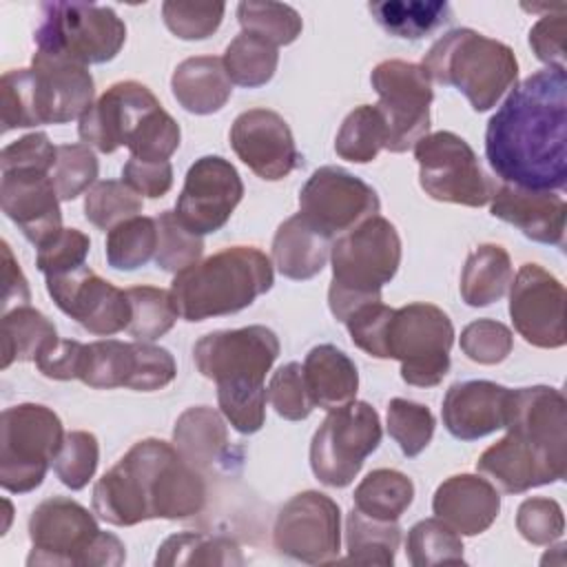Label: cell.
<instances>
[{"label": "cell", "mask_w": 567, "mask_h": 567, "mask_svg": "<svg viewBox=\"0 0 567 567\" xmlns=\"http://www.w3.org/2000/svg\"><path fill=\"white\" fill-rule=\"evenodd\" d=\"M399 545L401 527L396 525V520H377L352 507L346 518L348 563L390 567L394 563Z\"/></svg>", "instance_id": "e575fe53"}, {"label": "cell", "mask_w": 567, "mask_h": 567, "mask_svg": "<svg viewBox=\"0 0 567 567\" xmlns=\"http://www.w3.org/2000/svg\"><path fill=\"white\" fill-rule=\"evenodd\" d=\"M275 284L272 261L255 246L224 248L177 272L171 297L186 321H204L248 308Z\"/></svg>", "instance_id": "3957f363"}, {"label": "cell", "mask_w": 567, "mask_h": 567, "mask_svg": "<svg viewBox=\"0 0 567 567\" xmlns=\"http://www.w3.org/2000/svg\"><path fill=\"white\" fill-rule=\"evenodd\" d=\"M434 514L463 536H476L492 527L501 512L498 489L478 474L445 478L432 498Z\"/></svg>", "instance_id": "4316f807"}, {"label": "cell", "mask_w": 567, "mask_h": 567, "mask_svg": "<svg viewBox=\"0 0 567 567\" xmlns=\"http://www.w3.org/2000/svg\"><path fill=\"white\" fill-rule=\"evenodd\" d=\"M204 505V476L162 439L137 441L93 487V512L115 527L179 520L199 514Z\"/></svg>", "instance_id": "7a4b0ae2"}, {"label": "cell", "mask_w": 567, "mask_h": 567, "mask_svg": "<svg viewBox=\"0 0 567 567\" xmlns=\"http://www.w3.org/2000/svg\"><path fill=\"white\" fill-rule=\"evenodd\" d=\"M64 439L60 416L40 403L11 405L0 416V485L27 494L42 485Z\"/></svg>", "instance_id": "9c48e42d"}, {"label": "cell", "mask_w": 567, "mask_h": 567, "mask_svg": "<svg viewBox=\"0 0 567 567\" xmlns=\"http://www.w3.org/2000/svg\"><path fill=\"white\" fill-rule=\"evenodd\" d=\"M516 529L532 545H551L565 532L563 507L545 496L525 498L516 509Z\"/></svg>", "instance_id": "db71d44e"}, {"label": "cell", "mask_w": 567, "mask_h": 567, "mask_svg": "<svg viewBox=\"0 0 567 567\" xmlns=\"http://www.w3.org/2000/svg\"><path fill=\"white\" fill-rule=\"evenodd\" d=\"M100 171L97 157L86 144H62L58 146L55 162L51 166V182L60 202H71L95 182Z\"/></svg>", "instance_id": "681fc988"}, {"label": "cell", "mask_w": 567, "mask_h": 567, "mask_svg": "<svg viewBox=\"0 0 567 567\" xmlns=\"http://www.w3.org/2000/svg\"><path fill=\"white\" fill-rule=\"evenodd\" d=\"M2 131L80 120L93 104L95 84L86 66L33 53L29 69L7 71L0 80Z\"/></svg>", "instance_id": "277c9868"}, {"label": "cell", "mask_w": 567, "mask_h": 567, "mask_svg": "<svg viewBox=\"0 0 567 567\" xmlns=\"http://www.w3.org/2000/svg\"><path fill=\"white\" fill-rule=\"evenodd\" d=\"M505 427L509 434L567 461V401L560 390L549 385L512 390Z\"/></svg>", "instance_id": "603a6c76"}, {"label": "cell", "mask_w": 567, "mask_h": 567, "mask_svg": "<svg viewBox=\"0 0 567 567\" xmlns=\"http://www.w3.org/2000/svg\"><path fill=\"white\" fill-rule=\"evenodd\" d=\"M47 292L55 306L97 337H111L131 323L126 290L115 288L89 266L47 277Z\"/></svg>", "instance_id": "ac0fdd59"}, {"label": "cell", "mask_w": 567, "mask_h": 567, "mask_svg": "<svg viewBox=\"0 0 567 567\" xmlns=\"http://www.w3.org/2000/svg\"><path fill=\"white\" fill-rule=\"evenodd\" d=\"M419 184L436 202L485 206L496 193V182L483 171L474 148L452 131L427 133L414 144Z\"/></svg>", "instance_id": "4fadbf2b"}, {"label": "cell", "mask_w": 567, "mask_h": 567, "mask_svg": "<svg viewBox=\"0 0 567 567\" xmlns=\"http://www.w3.org/2000/svg\"><path fill=\"white\" fill-rule=\"evenodd\" d=\"M157 567L175 565H244L239 545L221 534L179 532L168 536L155 556Z\"/></svg>", "instance_id": "d590c367"}, {"label": "cell", "mask_w": 567, "mask_h": 567, "mask_svg": "<svg viewBox=\"0 0 567 567\" xmlns=\"http://www.w3.org/2000/svg\"><path fill=\"white\" fill-rule=\"evenodd\" d=\"M142 208V195L117 179L95 182L84 197V217L100 230H111L117 224L137 217Z\"/></svg>", "instance_id": "bcb514c9"}, {"label": "cell", "mask_w": 567, "mask_h": 567, "mask_svg": "<svg viewBox=\"0 0 567 567\" xmlns=\"http://www.w3.org/2000/svg\"><path fill=\"white\" fill-rule=\"evenodd\" d=\"M275 549L292 560L321 565L339 560L341 509L321 492L295 494L277 512L272 527Z\"/></svg>", "instance_id": "9a60e30c"}, {"label": "cell", "mask_w": 567, "mask_h": 567, "mask_svg": "<svg viewBox=\"0 0 567 567\" xmlns=\"http://www.w3.org/2000/svg\"><path fill=\"white\" fill-rule=\"evenodd\" d=\"M370 84L379 95L374 106L385 122V148L390 153L414 148L430 131V104L434 100L425 69L405 60H383L372 69Z\"/></svg>", "instance_id": "5bb4252c"}, {"label": "cell", "mask_w": 567, "mask_h": 567, "mask_svg": "<svg viewBox=\"0 0 567 567\" xmlns=\"http://www.w3.org/2000/svg\"><path fill=\"white\" fill-rule=\"evenodd\" d=\"M241 197L237 168L219 155H204L188 168L175 213L193 233L208 235L226 226Z\"/></svg>", "instance_id": "d6986e66"}, {"label": "cell", "mask_w": 567, "mask_h": 567, "mask_svg": "<svg viewBox=\"0 0 567 567\" xmlns=\"http://www.w3.org/2000/svg\"><path fill=\"white\" fill-rule=\"evenodd\" d=\"M509 388L494 381H463L443 396V425L458 441H476L505 427Z\"/></svg>", "instance_id": "484cf974"}, {"label": "cell", "mask_w": 567, "mask_h": 567, "mask_svg": "<svg viewBox=\"0 0 567 567\" xmlns=\"http://www.w3.org/2000/svg\"><path fill=\"white\" fill-rule=\"evenodd\" d=\"M157 250V226L153 217H131L106 235V261L115 270H135L148 264Z\"/></svg>", "instance_id": "b9f144b4"}, {"label": "cell", "mask_w": 567, "mask_h": 567, "mask_svg": "<svg viewBox=\"0 0 567 567\" xmlns=\"http://www.w3.org/2000/svg\"><path fill=\"white\" fill-rule=\"evenodd\" d=\"M162 104L142 82H115L80 117L78 135L95 151L113 153L120 146H128L140 126Z\"/></svg>", "instance_id": "ffe728a7"}, {"label": "cell", "mask_w": 567, "mask_h": 567, "mask_svg": "<svg viewBox=\"0 0 567 567\" xmlns=\"http://www.w3.org/2000/svg\"><path fill=\"white\" fill-rule=\"evenodd\" d=\"M135 354H137V363H135L133 379L128 383L131 390L153 392L168 385L175 379L177 365L173 354L166 348L153 346L148 341H135Z\"/></svg>", "instance_id": "91938a15"}, {"label": "cell", "mask_w": 567, "mask_h": 567, "mask_svg": "<svg viewBox=\"0 0 567 567\" xmlns=\"http://www.w3.org/2000/svg\"><path fill=\"white\" fill-rule=\"evenodd\" d=\"M0 206L35 246H42L62 230L60 197L49 173L4 171L0 182Z\"/></svg>", "instance_id": "7402d4cb"}, {"label": "cell", "mask_w": 567, "mask_h": 567, "mask_svg": "<svg viewBox=\"0 0 567 567\" xmlns=\"http://www.w3.org/2000/svg\"><path fill=\"white\" fill-rule=\"evenodd\" d=\"M381 421L365 401L328 410L310 443V467L319 483L346 487L381 443Z\"/></svg>", "instance_id": "7c38bea8"}, {"label": "cell", "mask_w": 567, "mask_h": 567, "mask_svg": "<svg viewBox=\"0 0 567 567\" xmlns=\"http://www.w3.org/2000/svg\"><path fill=\"white\" fill-rule=\"evenodd\" d=\"M38 51L82 66L113 60L126 42L122 18L102 4L42 2L33 33Z\"/></svg>", "instance_id": "ba28073f"}, {"label": "cell", "mask_w": 567, "mask_h": 567, "mask_svg": "<svg viewBox=\"0 0 567 567\" xmlns=\"http://www.w3.org/2000/svg\"><path fill=\"white\" fill-rule=\"evenodd\" d=\"M235 155L261 179L277 182L290 175L301 155L288 122L270 109H248L230 126Z\"/></svg>", "instance_id": "44dd1931"}, {"label": "cell", "mask_w": 567, "mask_h": 567, "mask_svg": "<svg viewBox=\"0 0 567 567\" xmlns=\"http://www.w3.org/2000/svg\"><path fill=\"white\" fill-rule=\"evenodd\" d=\"M509 317L516 332L532 346L563 348L565 286L538 264H523L509 286Z\"/></svg>", "instance_id": "e0dca14e"}, {"label": "cell", "mask_w": 567, "mask_h": 567, "mask_svg": "<svg viewBox=\"0 0 567 567\" xmlns=\"http://www.w3.org/2000/svg\"><path fill=\"white\" fill-rule=\"evenodd\" d=\"M485 157L505 184L567 186V75L543 69L514 84L485 128Z\"/></svg>", "instance_id": "6da1fadb"}, {"label": "cell", "mask_w": 567, "mask_h": 567, "mask_svg": "<svg viewBox=\"0 0 567 567\" xmlns=\"http://www.w3.org/2000/svg\"><path fill=\"white\" fill-rule=\"evenodd\" d=\"M84 346L73 339H58L47 352L35 361L38 370L55 381H71L80 377V365L84 357Z\"/></svg>", "instance_id": "be15d7a7"}, {"label": "cell", "mask_w": 567, "mask_h": 567, "mask_svg": "<svg viewBox=\"0 0 567 567\" xmlns=\"http://www.w3.org/2000/svg\"><path fill=\"white\" fill-rule=\"evenodd\" d=\"M31 554L27 565H93L117 567L126 560L124 543L102 532L93 514L78 501L53 496L42 501L29 518Z\"/></svg>", "instance_id": "52a82bcc"}, {"label": "cell", "mask_w": 567, "mask_h": 567, "mask_svg": "<svg viewBox=\"0 0 567 567\" xmlns=\"http://www.w3.org/2000/svg\"><path fill=\"white\" fill-rule=\"evenodd\" d=\"M489 213L518 228L527 239L549 246H565L567 204L554 190H532L512 184L496 188Z\"/></svg>", "instance_id": "d4e9b609"}, {"label": "cell", "mask_w": 567, "mask_h": 567, "mask_svg": "<svg viewBox=\"0 0 567 567\" xmlns=\"http://www.w3.org/2000/svg\"><path fill=\"white\" fill-rule=\"evenodd\" d=\"M137 354L135 343H124L117 339H102L84 346V357L80 365V381L89 388L111 390L128 388L135 372Z\"/></svg>", "instance_id": "74e56055"}, {"label": "cell", "mask_w": 567, "mask_h": 567, "mask_svg": "<svg viewBox=\"0 0 567 567\" xmlns=\"http://www.w3.org/2000/svg\"><path fill=\"white\" fill-rule=\"evenodd\" d=\"M89 248H91V239L82 230L62 228L49 241L38 246L35 266L40 272H44V277L62 275L84 266Z\"/></svg>", "instance_id": "11a10c76"}, {"label": "cell", "mask_w": 567, "mask_h": 567, "mask_svg": "<svg viewBox=\"0 0 567 567\" xmlns=\"http://www.w3.org/2000/svg\"><path fill=\"white\" fill-rule=\"evenodd\" d=\"M392 312L394 308L381 301L361 306L357 312H352L346 321L352 343L374 359H388V328Z\"/></svg>", "instance_id": "9f6ffc18"}, {"label": "cell", "mask_w": 567, "mask_h": 567, "mask_svg": "<svg viewBox=\"0 0 567 567\" xmlns=\"http://www.w3.org/2000/svg\"><path fill=\"white\" fill-rule=\"evenodd\" d=\"M565 35H567V16L565 9L558 13L543 16L529 31V47L536 58L547 64V69L565 71Z\"/></svg>", "instance_id": "6125c7cd"}, {"label": "cell", "mask_w": 567, "mask_h": 567, "mask_svg": "<svg viewBox=\"0 0 567 567\" xmlns=\"http://www.w3.org/2000/svg\"><path fill=\"white\" fill-rule=\"evenodd\" d=\"M514 279L509 252L498 244L476 246L461 272V297L472 308H483L509 290Z\"/></svg>", "instance_id": "1f68e13d"}, {"label": "cell", "mask_w": 567, "mask_h": 567, "mask_svg": "<svg viewBox=\"0 0 567 567\" xmlns=\"http://www.w3.org/2000/svg\"><path fill=\"white\" fill-rule=\"evenodd\" d=\"M173 443L177 452L202 472L224 458L228 450V430L217 410L195 405L177 416Z\"/></svg>", "instance_id": "4dcf8cb0"}, {"label": "cell", "mask_w": 567, "mask_h": 567, "mask_svg": "<svg viewBox=\"0 0 567 567\" xmlns=\"http://www.w3.org/2000/svg\"><path fill=\"white\" fill-rule=\"evenodd\" d=\"M514 348L512 330L494 319H476L461 332L463 354L481 365H496L507 359Z\"/></svg>", "instance_id": "f5cc1de1"}, {"label": "cell", "mask_w": 567, "mask_h": 567, "mask_svg": "<svg viewBox=\"0 0 567 567\" xmlns=\"http://www.w3.org/2000/svg\"><path fill=\"white\" fill-rule=\"evenodd\" d=\"M266 396L275 412L286 421H303L315 410V401L303 377V365L297 361H290L272 372Z\"/></svg>", "instance_id": "f907efd6"}, {"label": "cell", "mask_w": 567, "mask_h": 567, "mask_svg": "<svg viewBox=\"0 0 567 567\" xmlns=\"http://www.w3.org/2000/svg\"><path fill=\"white\" fill-rule=\"evenodd\" d=\"M237 20L246 33H252L275 47L292 44L301 29V16L297 9L284 2H259V0H244L237 4Z\"/></svg>", "instance_id": "60d3db41"}, {"label": "cell", "mask_w": 567, "mask_h": 567, "mask_svg": "<svg viewBox=\"0 0 567 567\" xmlns=\"http://www.w3.org/2000/svg\"><path fill=\"white\" fill-rule=\"evenodd\" d=\"M157 226V250L155 264L166 272H182L188 266L197 264L204 252L202 235L193 233L175 210H162L155 217Z\"/></svg>", "instance_id": "f6af8a7d"}, {"label": "cell", "mask_w": 567, "mask_h": 567, "mask_svg": "<svg viewBox=\"0 0 567 567\" xmlns=\"http://www.w3.org/2000/svg\"><path fill=\"white\" fill-rule=\"evenodd\" d=\"M379 208L377 190L339 166L317 168L299 193V213L330 239L374 217Z\"/></svg>", "instance_id": "2e32d148"}, {"label": "cell", "mask_w": 567, "mask_h": 567, "mask_svg": "<svg viewBox=\"0 0 567 567\" xmlns=\"http://www.w3.org/2000/svg\"><path fill=\"white\" fill-rule=\"evenodd\" d=\"M454 326L432 303L394 308L388 328V359L401 361V379L408 385L434 388L450 370Z\"/></svg>", "instance_id": "30bf717a"}, {"label": "cell", "mask_w": 567, "mask_h": 567, "mask_svg": "<svg viewBox=\"0 0 567 567\" xmlns=\"http://www.w3.org/2000/svg\"><path fill=\"white\" fill-rule=\"evenodd\" d=\"M221 62L230 82L255 89L272 80L279 64V51L275 44L241 31L226 47Z\"/></svg>", "instance_id": "f35d334b"}, {"label": "cell", "mask_w": 567, "mask_h": 567, "mask_svg": "<svg viewBox=\"0 0 567 567\" xmlns=\"http://www.w3.org/2000/svg\"><path fill=\"white\" fill-rule=\"evenodd\" d=\"M179 124L164 111L157 109L128 142V151L140 159H168L179 146Z\"/></svg>", "instance_id": "6f0895ef"}, {"label": "cell", "mask_w": 567, "mask_h": 567, "mask_svg": "<svg viewBox=\"0 0 567 567\" xmlns=\"http://www.w3.org/2000/svg\"><path fill=\"white\" fill-rule=\"evenodd\" d=\"M279 357V339L266 326L215 330L193 346L197 370L217 383V392H259Z\"/></svg>", "instance_id": "8fae6325"}, {"label": "cell", "mask_w": 567, "mask_h": 567, "mask_svg": "<svg viewBox=\"0 0 567 567\" xmlns=\"http://www.w3.org/2000/svg\"><path fill=\"white\" fill-rule=\"evenodd\" d=\"M476 470L489 476L492 485H496L501 492L523 494L532 487L565 478L567 461H560L507 432L478 456Z\"/></svg>", "instance_id": "cb8c5ba5"}, {"label": "cell", "mask_w": 567, "mask_h": 567, "mask_svg": "<svg viewBox=\"0 0 567 567\" xmlns=\"http://www.w3.org/2000/svg\"><path fill=\"white\" fill-rule=\"evenodd\" d=\"M354 507L377 520H399L414 501V483L396 470H372L352 494Z\"/></svg>", "instance_id": "8d00e7d4"}, {"label": "cell", "mask_w": 567, "mask_h": 567, "mask_svg": "<svg viewBox=\"0 0 567 567\" xmlns=\"http://www.w3.org/2000/svg\"><path fill=\"white\" fill-rule=\"evenodd\" d=\"M303 377L315 408L334 410L354 401L359 372L354 361L332 343L315 346L303 361Z\"/></svg>", "instance_id": "f546056e"}, {"label": "cell", "mask_w": 567, "mask_h": 567, "mask_svg": "<svg viewBox=\"0 0 567 567\" xmlns=\"http://www.w3.org/2000/svg\"><path fill=\"white\" fill-rule=\"evenodd\" d=\"M58 146L51 144L47 133H29L0 153V171H40L51 173Z\"/></svg>", "instance_id": "680465c9"}, {"label": "cell", "mask_w": 567, "mask_h": 567, "mask_svg": "<svg viewBox=\"0 0 567 567\" xmlns=\"http://www.w3.org/2000/svg\"><path fill=\"white\" fill-rule=\"evenodd\" d=\"M421 66L430 80L458 89L478 113L496 106L518 78L514 51L467 27L441 35L423 55Z\"/></svg>", "instance_id": "8992f818"}, {"label": "cell", "mask_w": 567, "mask_h": 567, "mask_svg": "<svg viewBox=\"0 0 567 567\" xmlns=\"http://www.w3.org/2000/svg\"><path fill=\"white\" fill-rule=\"evenodd\" d=\"M385 148V122L377 106L361 104L346 115L334 140V151L341 159L368 164Z\"/></svg>", "instance_id": "ab89813d"}, {"label": "cell", "mask_w": 567, "mask_h": 567, "mask_svg": "<svg viewBox=\"0 0 567 567\" xmlns=\"http://www.w3.org/2000/svg\"><path fill=\"white\" fill-rule=\"evenodd\" d=\"M434 425L436 421L427 405L408 399H392L388 403V434L408 458L419 456L430 445Z\"/></svg>", "instance_id": "7dc6e473"}, {"label": "cell", "mask_w": 567, "mask_h": 567, "mask_svg": "<svg viewBox=\"0 0 567 567\" xmlns=\"http://www.w3.org/2000/svg\"><path fill=\"white\" fill-rule=\"evenodd\" d=\"M100 461V445L95 434L86 430L66 432L58 454L53 456V472L58 474L60 483L69 489H82L89 485L97 470Z\"/></svg>", "instance_id": "c3c4849f"}, {"label": "cell", "mask_w": 567, "mask_h": 567, "mask_svg": "<svg viewBox=\"0 0 567 567\" xmlns=\"http://www.w3.org/2000/svg\"><path fill=\"white\" fill-rule=\"evenodd\" d=\"M126 297L131 303V323L126 330L135 341H155L164 337L179 317L171 290L133 286L126 290Z\"/></svg>", "instance_id": "ee69618b"}, {"label": "cell", "mask_w": 567, "mask_h": 567, "mask_svg": "<svg viewBox=\"0 0 567 567\" xmlns=\"http://www.w3.org/2000/svg\"><path fill=\"white\" fill-rule=\"evenodd\" d=\"M332 239L317 230L301 213L279 224L272 239V259L277 270L295 281L319 275L330 257Z\"/></svg>", "instance_id": "83f0119b"}, {"label": "cell", "mask_w": 567, "mask_h": 567, "mask_svg": "<svg viewBox=\"0 0 567 567\" xmlns=\"http://www.w3.org/2000/svg\"><path fill=\"white\" fill-rule=\"evenodd\" d=\"M122 182L137 195L157 199L173 186V166L168 159H140L131 155L122 168Z\"/></svg>", "instance_id": "94428289"}, {"label": "cell", "mask_w": 567, "mask_h": 567, "mask_svg": "<svg viewBox=\"0 0 567 567\" xmlns=\"http://www.w3.org/2000/svg\"><path fill=\"white\" fill-rule=\"evenodd\" d=\"M0 341V368L7 370L16 361H38V357L58 341V330L53 321L40 310L31 306H18L2 315Z\"/></svg>", "instance_id": "d6a6232c"}, {"label": "cell", "mask_w": 567, "mask_h": 567, "mask_svg": "<svg viewBox=\"0 0 567 567\" xmlns=\"http://www.w3.org/2000/svg\"><path fill=\"white\" fill-rule=\"evenodd\" d=\"M224 2H184L166 0L162 4V18L171 33L182 40H204L213 35L224 18Z\"/></svg>", "instance_id": "816d5d0a"}, {"label": "cell", "mask_w": 567, "mask_h": 567, "mask_svg": "<svg viewBox=\"0 0 567 567\" xmlns=\"http://www.w3.org/2000/svg\"><path fill=\"white\" fill-rule=\"evenodd\" d=\"M29 301L31 290L27 277L22 275L20 264L16 261L9 244L2 241V315L18 306H29Z\"/></svg>", "instance_id": "e7e4bbea"}, {"label": "cell", "mask_w": 567, "mask_h": 567, "mask_svg": "<svg viewBox=\"0 0 567 567\" xmlns=\"http://www.w3.org/2000/svg\"><path fill=\"white\" fill-rule=\"evenodd\" d=\"M405 554L414 567H432L443 563H463V540L439 516L414 523L408 532Z\"/></svg>", "instance_id": "7bdbcfd3"}, {"label": "cell", "mask_w": 567, "mask_h": 567, "mask_svg": "<svg viewBox=\"0 0 567 567\" xmlns=\"http://www.w3.org/2000/svg\"><path fill=\"white\" fill-rule=\"evenodd\" d=\"M330 261L328 306L334 319L346 323L361 306L381 301V288L401 264L399 233L385 217L374 215L332 241Z\"/></svg>", "instance_id": "5b68a950"}, {"label": "cell", "mask_w": 567, "mask_h": 567, "mask_svg": "<svg viewBox=\"0 0 567 567\" xmlns=\"http://www.w3.org/2000/svg\"><path fill=\"white\" fill-rule=\"evenodd\" d=\"M368 9L385 33L403 40H421L452 20L447 2L383 0L370 2Z\"/></svg>", "instance_id": "836d02e7"}, {"label": "cell", "mask_w": 567, "mask_h": 567, "mask_svg": "<svg viewBox=\"0 0 567 567\" xmlns=\"http://www.w3.org/2000/svg\"><path fill=\"white\" fill-rule=\"evenodd\" d=\"M171 89L179 106L195 115H210L224 109L233 93V82L221 58L193 55L177 64Z\"/></svg>", "instance_id": "f1b7e54d"}]
</instances>
